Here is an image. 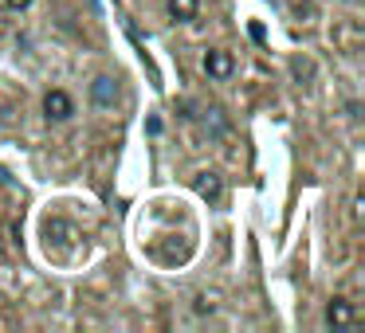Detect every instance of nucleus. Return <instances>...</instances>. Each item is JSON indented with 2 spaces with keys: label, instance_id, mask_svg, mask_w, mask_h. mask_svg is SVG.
Listing matches in <instances>:
<instances>
[{
  "label": "nucleus",
  "instance_id": "6",
  "mask_svg": "<svg viewBox=\"0 0 365 333\" xmlns=\"http://www.w3.org/2000/svg\"><path fill=\"white\" fill-rule=\"evenodd\" d=\"M357 317V310H354V302H346V298H334L330 306H326V322L330 325H349Z\"/></svg>",
  "mask_w": 365,
  "mask_h": 333
},
{
  "label": "nucleus",
  "instance_id": "1",
  "mask_svg": "<svg viewBox=\"0 0 365 333\" xmlns=\"http://www.w3.org/2000/svg\"><path fill=\"white\" fill-rule=\"evenodd\" d=\"M43 114H48V122H67L75 114V98L59 87L48 90V95H43Z\"/></svg>",
  "mask_w": 365,
  "mask_h": 333
},
{
  "label": "nucleus",
  "instance_id": "11",
  "mask_svg": "<svg viewBox=\"0 0 365 333\" xmlns=\"http://www.w3.org/2000/svg\"><path fill=\"white\" fill-rule=\"evenodd\" d=\"M346 4H357V0H346Z\"/></svg>",
  "mask_w": 365,
  "mask_h": 333
},
{
  "label": "nucleus",
  "instance_id": "4",
  "mask_svg": "<svg viewBox=\"0 0 365 333\" xmlns=\"http://www.w3.org/2000/svg\"><path fill=\"white\" fill-rule=\"evenodd\" d=\"M43 236L56 239V243H63V247H71L75 239H79V231H75V223H71V220H59V216H56V220L43 223Z\"/></svg>",
  "mask_w": 365,
  "mask_h": 333
},
{
  "label": "nucleus",
  "instance_id": "10",
  "mask_svg": "<svg viewBox=\"0 0 365 333\" xmlns=\"http://www.w3.org/2000/svg\"><path fill=\"white\" fill-rule=\"evenodd\" d=\"M294 75H299V79H302V75H310V63H302V59H294Z\"/></svg>",
  "mask_w": 365,
  "mask_h": 333
},
{
  "label": "nucleus",
  "instance_id": "3",
  "mask_svg": "<svg viewBox=\"0 0 365 333\" xmlns=\"http://www.w3.org/2000/svg\"><path fill=\"white\" fill-rule=\"evenodd\" d=\"M205 71H208V79H228V75L236 71V59H232V51L212 48V51L205 56Z\"/></svg>",
  "mask_w": 365,
  "mask_h": 333
},
{
  "label": "nucleus",
  "instance_id": "2",
  "mask_svg": "<svg viewBox=\"0 0 365 333\" xmlns=\"http://www.w3.org/2000/svg\"><path fill=\"white\" fill-rule=\"evenodd\" d=\"M91 102H95L98 110H110V106L118 102V79H114V75H98V79L91 83Z\"/></svg>",
  "mask_w": 365,
  "mask_h": 333
},
{
  "label": "nucleus",
  "instance_id": "5",
  "mask_svg": "<svg viewBox=\"0 0 365 333\" xmlns=\"http://www.w3.org/2000/svg\"><path fill=\"white\" fill-rule=\"evenodd\" d=\"M192 184H197V192L208 200V204H216V200L224 196V181L216 173H197V181H192Z\"/></svg>",
  "mask_w": 365,
  "mask_h": 333
},
{
  "label": "nucleus",
  "instance_id": "7",
  "mask_svg": "<svg viewBox=\"0 0 365 333\" xmlns=\"http://www.w3.org/2000/svg\"><path fill=\"white\" fill-rule=\"evenodd\" d=\"M197 12H200V0H169V16H173L177 24L197 20Z\"/></svg>",
  "mask_w": 365,
  "mask_h": 333
},
{
  "label": "nucleus",
  "instance_id": "8",
  "mask_svg": "<svg viewBox=\"0 0 365 333\" xmlns=\"http://www.w3.org/2000/svg\"><path fill=\"white\" fill-rule=\"evenodd\" d=\"M197 314H212V302H208V298H197Z\"/></svg>",
  "mask_w": 365,
  "mask_h": 333
},
{
  "label": "nucleus",
  "instance_id": "9",
  "mask_svg": "<svg viewBox=\"0 0 365 333\" xmlns=\"http://www.w3.org/2000/svg\"><path fill=\"white\" fill-rule=\"evenodd\" d=\"M4 4H9L12 12H20V9H28V4H32V0H4Z\"/></svg>",
  "mask_w": 365,
  "mask_h": 333
}]
</instances>
